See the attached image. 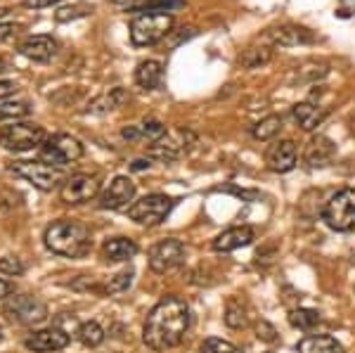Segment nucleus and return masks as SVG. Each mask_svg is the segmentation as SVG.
I'll use <instances>...</instances> for the list:
<instances>
[{
  "label": "nucleus",
  "instance_id": "22",
  "mask_svg": "<svg viewBox=\"0 0 355 353\" xmlns=\"http://www.w3.org/2000/svg\"><path fill=\"white\" fill-rule=\"evenodd\" d=\"M162 78H164V67L162 62L157 60H145L137 64L135 69V83L145 90H154L162 85Z\"/></svg>",
  "mask_w": 355,
  "mask_h": 353
},
{
  "label": "nucleus",
  "instance_id": "6",
  "mask_svg": "<svg viewBox=\"0 0 355 353\" xmlns=\"http://www.w3.org/2000/svg\"><path fill=\"white\" fill-rule=\"evenodd\" d=\"M3 316L8 318L10 322H15V325H41L50 313H48V306L38 297H31V294H15V297H8V301L3 304Z\"/></svg>",
  "mask_w": 355,
  "mask_h": 353
},
{
  "label": "nucleus",
  "instance_id": "43",
  "mask_svg": "<svg viewBox=\"0 0 355 353\" xmlns=\"http://www.w3.org/2000/svg\"><path fill=\"white\" fill-rule=\"evenodd\" d=\"M225 192H232L237 197H244V199H259V192H249V190H239V187H225Z\"/></svg>",
  "mask_w": 355,
  "mask_h": 353
},
{
  "label": "nucleus",
  "instance_id": "10",
  "mask_svg": "<svg viewBox=\"0 0 355 353\" xmlns=\"http://www.w3.org/2000/svg\"><path fill=\"white\" fill-rule=\"evenodd\" d=\"M194 145H197V135L192 130L185 128L166 130L162 138L154 140L150 145V157L159 159V162H175V159L185 157Z\"/></svg>",
  "mask_w": 355,
  "mask_h": 353
},
{
  "label": "nucleus",
  "instance_id": "17",
  "mask_svg": "<svg viewBox=\"0 0 355 353\" xmlns=\"http://www.w3.org/2000/svg\"><path fill=\"white\" fill-rule=\"evenodd\" d=\"M296 159H299V150H296L294 140H279L268 150L266 162L268 169L275 171V173H287L296 166Z\"/></svg>",
  "mask_w": 355,
  "mask_h": 353
},
{
  "label": "nucleus",
  "instance_id": "31",
  "mask_svg": "<svg viewBox=\"0 0 355 353\" xmlns=\"http://www.w3.org/2000/svg\"><path fill=\"white\" fill-rule=\"evenodd\" d=\"M133 277H135L133 268L116 273V275L110 277V282H107L105 287H102V292H105V294H119V292H125V289H128L130 284H133Z\"/></svg>",
  "mask_w": 355,
  "mask_h": 353
},
{
  "label": "nucleus",
  "instance_id": "29",
  "mask_svg": "<svg viewBox=\"0 0 355 353\" xmlns=\"http://www.w3.org/2000/svg\"><path fill=\"white\" fill-rule=\"evenodd\" d=\"M31 107L24 100H0V121H17L28 117Z\"/></svg>",
  "mask_w": 355,
  "mask_h": 353
},
{
  "label": "nucleus",
  "instance_id": "18",
  "mask_svg": "<svg viewBox=\"0 0 355 353\" xmlns=\"http://www.w3.org/2000/svg\"><path fill=\"white\" fill-rule=\"evenodd\" d=\"M256 232L254 227L249 225H237V227H227L223 230L218 237L214 240V252H220V254H227V252H234V249H242V247H249L254 242Z\"/></svg>",
  "mask_w": 355,
  "mask_h": 353
},
{
  "label": "nucleus",
  "instance_id": "30",
  "mask_svg": "<svg viewBox=\"0 0 355 353\" xmlns=\"http://www.w3.org/2000/svg\"><path fill=\"white\" fill-rule=\"evenodd\" d=\"M225 325L232 327V329H239V327H246V322H249V318H246V309L239 301H227L225 306Z\"/></svg>",
  "mask_w": 355,
  "mask_h": 353
},
{
  "label": "nucleus",
  "instance_id": "37",
  "mask_svg": "<svg viewBox=\"0 0 355 353\" xmlns=\"http://www.w3.org/2000/svg\"><path fill=\"white\" fill-rule=\"evenodd\" d=\"M256 337L261 341H268V344H275L279 337H277V329H275L268 320H261L259 325H256Z\"/></svg>",
  "mask_w": 355,
  "mask_h": 353
},
{
  "label": "nucleus",
  "instance_id": "11",
  "mask_svg": "<svg viewBox=\"0 0 355 353\" xmlns=\"http://www.w3.org/2000/svg\"><path fill=\"white\" fill-rule=\"evenodd\" d=\"M182 261H185V244L175 240V237L157 242L150 249V268L154 273H159V275L180 268Z\"/></svg>",
  "mask_w": 355,
  "mask_h": 353
},
{
  "label": "nucleus",
  "instance_id": "27",
  "mask_svg": "<svg viewBox=\"0 0 355 353\" xmlns=\"http://www.w3.org/2000/svg\"><path fill=\"white\" fill-rule=\"evenodd\" d=\"M279 128H282V117L270 114V117L261 119V121H256L254 126H251V135H254L256 140H272L275 135L279 133Z\"/></svg>",
  "mask_w": 355,
  "mask_h": 353
},
{
  "label": "nucleus",
  "instance_id": "26",
  "mask_svg": "<svg viewBox=\"0 0 355 353\" xmlns=\"http://www.w3.org/2000/svg\"><path fill=\"white\" fill-rule=\"evenodd\" d=\"M76 337L85 349H97V346L105 341V329L97 325L95 320H88V322H83V325H78Z\"/></svg>",
  "mask_w": 355,
  "mask_h": 353
},
{
  "label": "nucleus",
  "instance_id": "19",
  "mask_svg": "<svg viewBox=\"0 0 355 353\" xmlns=\"http://www.w3.org/2000/svg\"><path fill=\"white\" fill-rule=\"evenodd\" d=\"M336 155V142L329 140L327 135H318L308 142L306 155H303V162H306L308 169H322L331 164V159Z\"/></svg>",
  "mask_w": 355,
  "mask_h": 353
},
{
  "label": "nucleus",
  "instance_id": "1",
  "mask_svg": "<svg viewBox=\"0 0 355 353\" xmlns=\"http://www.w3.org/2000/svg\"><path fill=\"white\" fill-rule=\"evenodd\" d=\"M190 329V306L180 297H164L150 311L142 329V341L154 351L175 349Z\"/></svg>",
  "mask_w": 355,
  "mask_h": 353
},
{
  "label": "nucleus",
  "instance_id": "46",
  "mask_svg": "<svg viewBox=\"0 0 355 353\" xmlns=\"http://www.w3.org/2000/svg\"><path fill=\"white\" fill-rule=\"evenodd\" d=\"M5 15H8V10H5V8H0V19H3Z\"/></svg>",
  "mask_w": 355,
  "mask_h": 353
},
{
  "label": "nucleus",
  "instance_id": "14",
  "mask_svg": "<svg viewBox=\"0 0 355 353\" xmlns=\"http://www.w3.org/2000/svg\"><path fill=\"white\" fill-rule=\"evenodd\" d=\"M135 199V183L128 178V175H116L107 190L100 195V209H112V212H119V209H128V204Z\"/></svg>",
  "mask_w": 355,
  "mask_h": 353
},
{
  "label": "nucleus",
  "instance_id": "34",
  "mask_svg": "<svg viewBox=\"0 0 355 353\" xmlns=\"http://www.w3.org/2000/svg\"><path fill=\"white\" fill-rule=\"evenodd\" d=\"M93 12V8L88 5H67V8H60L55 12V19L57 21H71V19H78V17H85Z\"/></svg>",
  "mask_w": 355,
  "mask_h": 353
},
{
  "label": "nucleus",
  "instance_id": "16",
  "mask_svg": "<svg viewBox=\"0 0 355 353\" xmlns=\"http://www.w3.org/2000/svg\"><path fill=\"white\" fill-rule=\"evenodd\" d=\"M19 53L31 62H50L60 53V43H57V38L48 36V33H38V36H28L19 45Z\"/></svg>",
  "mask_w": 355,
  "mask_h": 353
},
{
  "label": "nucleus",
  "instance_id": "4",
  "mask_svg": "<svg viewBox=\"0 0 355 353\" xmlns=\"http://www.w3.org/2000/svg\"><path fill=\"white\" fill-rule=\"evenodd\" d=\"M83 157V145L78 138L69 133H55L50 138H45V142L38 147V162L48 164V166L62 169L67 164L76 162Z\"/></svg>",
  "mask_w": 355,
  "mask_h": 353
},
{
  "label": "nucleus",
  "instance_id": "23",
  "mask_svg": "<svg viewBox=\"0 0 355 353\" xmlns=\"http://www.w3.org/2000/svg\"><path fill=\"white\" fill-rule=\"evenodd\" d=\"M125 100V90L123 88H112L107 90V93L97 95L88 102V107H85V114H95V117H102V114H110L116 110L119 105Z\"/></svg>",
  "mask_w": 355,
  "mask_h": 353
},
{
  "label": "nucleus",
  "instance_id": "21",
  "mask_svg": "<svg viewBox=\"0 0 355 353\" xmlns=\"http://www.w3.org/2000/svg\"><path fill=\"white\" fill-rule=\"evenodd\" d=\"M291 117H294V121L299 123L303 130H315L324 121L327 112H324L322 107L313 105V102H299V105H294V110H291Z\"/></svg>",
  "mask_w": 355,
  "mask_h": 353
},
{
  "label": "nucleus",
  "instance_id": "35",
  "mask_svg": "<svg viewBox=\"0 0 355 353\" xmlns=\"http://www.w3.org/2000/svg\"><path fill=\"white\" fill-rule=\"evenodd\" d=\"M26 270L24 261L17 259V256H3L0 259V273H5V275H21V273Z\"/></svg>",
  "mask_w": 355,
  "mask_h": 353
},
{
  "label": "nucleus",
  "instance_id": "13",
  "mask_svg": "<svg viewBox=\"0 0 355 353\" xmlns=\"http://www.w3.org/2000/svg\"><path fill=\"white\" fill-rule=\"evenodd\" d=\"M268 45H279V48H296V45H311L315 43V33L311 28L299 24H277L266 31Z\"/></svg>",
  "mask_w": 355,
  "mask_h": 353
},
{
  "label": "nucleus",
  "instance_id": "28",
  "mask_svg": "<svg viewBox=\"0 0 355 353\" xmlns=\"http://www.w3.org/2000/svg\"><path fill=\"white\" fill-rule=\"evenodd\" d=\"M289 322L296 329H303V332H313V329L320 325V313L311 311V309H296V311L289 313Z\"/></svg>",
  "mask_w": 355,
  "mask_h": 353
},
{
  "label": "nucleus",
  "instance_id": "20",
  "mask_svg": "<svg viewBox=\"0 0 355 353\" xmlns=\"http://www.w3.org/2000/svg\"><path fill=\"white\" fill-rule=\"evenodd\" d=\"M137 254V244L128 237H112L102 244V259L110 264H121V261H130Z\"/></svg>",
  "mask_w": 355,
  "mask_h": 353
},
{
  "label": "nucleus",
  "instance_id": "2",
  "mask_svg": "<svg viewBox=\"0 0 355 353\" xmlns=\"http://www.w3.org/2000/svg\"><path fill=\"white\" fill-rule=\"evenodd\" d=\"M45 247L57 256H67V259H83L93 249V235H90V227L78 223L71 218L55 221L45 227L43 235Z\"/></svg>",
  "mask_w": 355,
  "mask_h": 353
},
{
  "label": "nucleus",
  "instance_id": "12",
  "mask_svg": "<svg viewBox=\"0 0 355 353\" xmlns=\"http://www.w3.org/2000/svg\"><path fill=\"white\" fill-rule=\"evenodd\" d=\"M97 192H100V178L90 173H76V175H69V178L62 183L60 187V199L64 204H85L90 202Z\"/></svg>",
  "mask_w": 355,
  "mask_h": 353
},
{
  "label": "nucleus",
  "instance_id": "45",
  "mask_svg": "<svg viewBox=\"0 0 355 353\" xmlns=\"http://www.w3.org/2000/svg\"><path fill=\"white\" fill-rule=\"evenodd\" d=\"M10 69V64H8V60H5V57H0V74H5Z\"/></svg>",
  "mask_w": 355,
  "mask_h": 353
},
{
  "label": "nucleus",
  "instance_id": "39",
  "mask_svg": "<svg viewBox=\"0 0 355 353\" xmlns=\"http://www.w3.org/2000/svg\"><path fill=\"white\" fill-rule=\"evenodd\" d=\"M112 3H114V5H119V8L133 10V12H135V10H137V8H142V5H145L147 0H112Z\"/></svg>",
  "mask_w": 355,
  "mask_h": 353
},
{
  "label": "nucleus",
  "instance_id": "25",
  "mask_svg": "<svg viewBox=\"0 0 355 353\" xmlns=\"http://www.w3.org/2000/svg\"><path fill=\"white\" fill-rule=\"evenodd\" d=\"M299 353H339V344L329 334H311L299 341Z\"/></svg>",
  "mask_w": 355,
  "mask_h": 353
},
{
  "label": "nucleus",
  "instance_id": "24",
  "mask_svg": "<svg viewBox=\"0 0 355 353\" xmlns=\"http://www.w3.org/2000/svg\"><path fill=\"white\" fill-rule=\"evenodd\" d=\"M272 55H275V50H272V45H268V43L249 45V48L239 55V64H242L244 69H261V67L270 64Z\"/></svg>",
  "mask_w": 355,
  "mask_h": 353
},
{
  "label": "nucleus",
  "instance_id": "44",
  "mask_svg": "<svg viewBox=\"0 0 355 353\" xmlns=\"http://www.w3.org/2000/svg\"><path fill=\"white\" fill-rule=\"evenodd\" d=\"M152 164H150V159H135L133 164H130V169L133 171H145V169H150Z\"/></svg>",
  "mask_w": 355,
  "mask_h": 353
},
{
  "label": "nucleus",
  "instance_id": "7",
  "mask_svg": "<svg viewBox=\"0 0 355 353\" xmlns=\"http://www.w3.org/2000/svg\"><path fill=\"white\" fill-rule=\"evenodd\" d=\"M322 221L331 230L348 232L355 227V187H343L324 204Z\"/></svg>",
  "mask_w": 355,
  "mask_h": 353
},
{
  "label": "nucleus",
  "instance_id": "5",
  "mask_svg": "<svg viewBox=\"0 0 355 353\" xmlns=\"http://www.w3.org/2000/svg\"><path fill=\"white\" fill-rule=\"evenodd\" d=\"M8 171L19 178H24L26 183H31L33 187H38L41 192H53L55 187H60L64 183V175L62 169L48 166L43 162H26V159H17V162L8 164Z\"/></svg>",
  "mask_w": 355,
  "mask_h": 353
},
{
  "label": "nucleus",
  "instance_id": "36",
  "mask_svg": "<svg viewBox=\"0 0 355 353\" xmlns=\"http://www.w3.org/2000/svg\"><path fill=\"white\" fill-rule=\"evenodd\" d=\"M194 28H178V31H171L168 36L164 38V45L166 48H178L180 43H185L187 38H192L194 36Z\"/></svg>",
  "mask_w": 355,
  "mask_h": 353
},
{
  "label": "nucleus",
  "instance_id": "42",
  "mask_svg": "<svg viewBox=\"0 0 355 353\" xmlns=\"http://www.w3.org/2000/svg\"><path fill=\"white\" fill-rule=\"evenodd\" d=\"M60 3V0H24L26 8H33V10H41V8H50V5Z\"/></svg>",
  "mask_w": 355,
  "mask_h": 353
},
{
  "label": "nucleus",
  "instance_id": "32",
  "mask_svg": "<svg viewBox=\"0 0 355 353\" xmlns=\"http://www.w3.org/2000/svg\"><path fill=\"white\" fill-rule=\"evenodd\" d=\"M202 353H244L239 351L237 346L230 344L225 339H218V337H209L202 341Z\"/></svg>",
  "mask_w": 355,
  "mask_h": 353
},
{
  "label": "nucleus",
  "instance_id": "38",
  "mask_svg": "<svg viewBox=\"0 0 355 353\" xmlns=\"http://www.w3.org/2000/svg\"><path fill=\"white\" fill-rule=\"evenodd\" d=\"M17 31H19V26L17 24H3V21H0V43L17 36Z\"/></svg>",
  "mask_w": 355,
  "mask_h": 353
},
{
  "label": "nucleus",
  "instance_id": "47",
  "mask_svg": "<svg viewBox=\"0 0 355 353\" xmlns=\"http://www.w3.org/2000/svg\"><path fill=\"white\" fill-rule=\"evenodd\" d=\"M0 341H3V327H0Z\"/></svg>",
  "mask_w": 355,
  "mask_h": 353
},
{
  "label": "nucleus",
  "instance_id": "8",
  "mask_svg": "<svg viewBox=\"0 0 355 353\" xmlns=\"http://www.w3.org/2000/svg\"><path fill=\"white\" fill-rule=\"evenodd\" d=\"M45 128L31 121H12V126L0 130V145L8 152H28L45 142Z\"/></svg>",
  "mask_w": 355,
  "mask_h": 353
},
{
  "label": "nucleus",
  "instance_id": "9",
  "mask_svg": "<svg viewBox=\"0 0 355 353\" xmlns=\"http://www.w3.org/2000/svg\"><path fill=\"white\" fill-rule=\"evenodd\" d=\"M173 207H175V199L154 192V195H147V197L137 199L135 204H130V207L125 209V214H128V218L135 221V223L152 227V225L164 223L166 216L171 214Z\"/></svg>",
  "mask_w": 355,
  "mask_h": 353
},
{
  "label": "nucleus",
  "instance_id": "40",
  "mask_svg": "<svg viewBox=\"0 0 355 353\" xmlns=\"http://www.w3.org/2000/svg\"><path fill=\"white\" fill-rule=\"evenodd\" d=\"M17 90V85L12 81H0V100H8Z\"/></svg>",
  "mask_w": 355,
  "mask_h": 353
},
{
  "label": "nucleus",
  "instance_id": "33",
  "mask_svg": "<svg viewBox=\"0 0 355 353\" xmlns=\"http://www.w3.org/2000/svg\"><path fill=\"white\" fill-rule=\"evenodd\" d=\"M137 128H140V140H150V142L159 140L166 133V126L162 121H157V119H147Z\"/></svg>",
  "mask_w": 355,
  "mask_h": 353
},
{
  "label": "nucleus",
  "instance_id": "3",
  "mask_svg": "<svg viewBox=\"0 0 355 353\" xmlns=\"http://www.w3.org/2000/svg\"><path fill=\"white\" fill-rule=\"evenodd\" d=\"M173 15L171 12H137L130 21V43L137 48L162 43L173 31Z\"/></svg>",
  "mask_w": 355,
  "mask_h": 353
},
{
  "label": "nucleus",
  "instance_id": "41",
  "mask_svg": "<svg viewBox=\"0 0 355 353\" xmlns=\"http://www.w3.org/2000/svg\"><path fill=\"white\" fill-rule=\"evenodd\" d=\"M12 294H15V284L0 277V299H8V297H12Z\"/></svg>",
  "mask_w": 355,
  "mask_h": 353
},
{
  "label": "nucleus",
  "instance_id": "15",
  "mask_svg": "<svg viewBox=\"0 0 355 353\" xmlns=\"http://www.w3.org/2000/svg\"><path fill=\"white\" fill-rule=\"evenodd\" d=\"M24 346L33 353H55L69 346V334L60 327L36 329L24 339Z\"/></svg>",
  "mask_w": 355,
  "mask_h": 353
}]
</instances>
